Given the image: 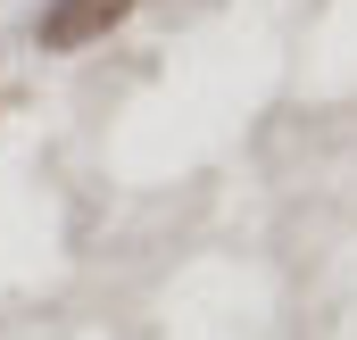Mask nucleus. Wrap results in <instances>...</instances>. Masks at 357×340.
Here are the masks:
<instances>
[{"instance_id": "f257e3e1", "label": "nucleus", "mask_w": 357, "mask_h": 340, "mask_svg": "<svg viewBox=\"0 0 357 340\" xmlns=\"http://www.w3.org/2000/svg\"><path fill=\"white\" fill-rule=\"evenodd\" d=\"M125 17H133V0H50V8L33 17V42L67 59V50H91V42H108Z\"/></svg>"}]
</instances>
